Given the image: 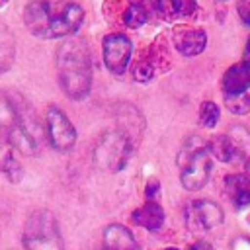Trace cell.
Here are the masks:
<instances>
[{
  "label": "cell",
  "mask_w": 250,
  "mask_h": 250,
  "mask_svg": "<svg viewBox=\"0 0 250 250\" xmlns=\"http://www.w3.org/2000/svg\"><path fill=\"white\" fill-rule=\"evenodd\" d=\"M23 21L31 35L57 39L78 31L84 21V10L70 0H31L23 8Z\"/></svg>",
  "instance_id": "1"
},
{
  "label": "cell",
  "mask_w": 250,
  "mask_h": 250,
  "mask_svg": "<svg viewBox=\"0 0 250 250\" xmlns=\"http://www.w3.org/2000/svg\"><path fill=\"white\" fill-rule=\"evenodd\" d=\"M57 76L70 100H82L92 88V57L84 39L72 37L57 49Z\"/></svg>",
  "instance_id": "2"
},
{
  "label": "cell",
  "mask_w": 250,
  "mask_h": 250,
  "mask_svg": "<svg viewBox=\"0 0 250 250\" xmlns=\"http://www.w3.org/2000/svg\"><path fill=\"white\" fill-rule=\"evenodd\" d=\"M178 166H180V180L186 189H201L211 174V156L209 148L199 137H189L180 154H178Z\"/></svg>",
  "instance_id": "3"
},
{
  "label": "cell",
  "mask_w": 250,
  "mask_h": 250,
  "mask_svg": "<svg viewBox=\"0 0 250 250\" xmlns=\"http://www.w3.org/2000/svg\"><path fill=\"white\" fill-rule=\"evenodd\" d=\"M25 250H64L57 219L51 211L39 209L29 215L23 229Z\"/></svg>",
  "instance_id": "4"
},
{
  "label": "cell",
  "mask_w": 250,
  "mask_h": 250,
  "mask_svg": "<svg viewBox=\"0 0 250 250\" xmlns=\"http://www.w3.org/2000/svg\"><path fill=\"white\" fill-rule=\"evenodd\" d=\"M131 152L133 141L125 133H121L119 129L107 131L98 139L94 146V162L105 172H119L127 166Z\"/></svg>",
  "instance_id": "5"
},
{
  "label": "cell",
  "mask_w": 250,
  "mask_h": 250,
  "mask_svg": "<svg viewBox=\"0 0 250 250\" xmlns=\"http://www.w3.org/2000/svg\"><path fill=\"white\" fill-rule=\"evenodd\" d=\"M0 127L6 133L10 145L18 148L21 154H35L37 152V139L25 129L14 100L8 94H0Z\"/></svg>",
  "instance_id": "6"
},
{
  "label": "cell",
  "mask_w": 250,
  "mask_h": 250,
  "mask_svg": "<svg viewBox=\"0 0 250 250\" xmlns=\"http://www.w3.org/2000/svg\"><path fill=\"white\" fill-rule=\"evenodd\" d=\"M45 135L53 148L57 150H68L76 143V129L70 123V119L59 109L49 107L45 113Z\"/></svg>",
  "instance_id": "7"
},
{
  "label": "cell",
  "mask_w": 250,
  "mask_h": 250,
  "mask_svg": "<svg viewBox=\"0 0 250 250\" xmlns=\"http://www.w3.org/2000/svg\"><path fill=\"white\" fill-rule=\"evenodd\" d=\"M102 51H104V62L105 68L111 74H123L131 62L133 55V43L127 35L123 33H109L102 41Z\"/></svg>",
  "instance_id": "8"
},
{
  "label": "cell",
  "mask_w": 250,
  "mask_h": 250,
  "mask_svg": "<svg viewBox=\"0 0 250 250\" xmlns=\"http://www.w3.org/2000/svg\"><path fill=\"white\" fill-rule=\"evenodd\" d=\"M186 223L191 230H211L223 223V209L209 199L191 201L186 209Z\"/></svg>",
  "instance_id": "9"
},
{
  "label": "cell",
  "mask_w": 250,
  "mask_h": 250,
  "mask_svg": "<svg viewBox=\"0 0 250 250\" xmlns=\"http://www.w3.org/2000/svg\"><path fill=\"white\" fill-rule=\"evenodd\" d=\"M174 45L176 49L186 55V57H193L199 55L205 45H207V35L203 29H195V27H178L174 31Z\"/></svg>",
  "instance_id": "10"
},
{
  "label": "cell",
  "mask_w": 250,
  "mask_h": 250,
  "mask_svg": "<svg viewBox=\"0 0 250 250\" xmlns=\"http://www.w3.org/2000/svg\"><path fill=\"white\" fill-rule=\"evenodd\" d=\"M102 246L104 250H137V240L127 227L113 223L104 229Z\"/></svg>",
  "instance_id": "11"
},
{
  "label": "cell",
  "mask_w": 250,
  "mask_h": 250,
  "mask_svg": "<svg viewBox=\"0 0 250 250\" xmlns=\"http://www.w3.org/2000/svg\"><path fill=\"white\" fill-rule=\"evenodd\" d=\"M250 88V66L244 62L232 64L225 76H223V90L225 96H238V94H246V90Z\"/></svg>",
  "instance_id": "12"
},
{
  "label": "cell",
  "mask_w": 250,
  "mask_h": 250,
  "mask_svg": "<svg viewBox=\"0 0 250 250\" xmlns=\"http://www.w3.org/2000/svg\"><path fill=\"white\" fill-rule=\"evenodd\" d=\"M225 193L236 209L250 205V178L246 174H230L225 178Z\"/></svg>",
  "instance_id": "13"
},
{
  "label": "cell",
  "mask_w": 250,
  "mask_h": 250,
  "mask_svg": "<svg viewBox=\"0 0 250 250\" xmlns=\"http://www.w3.org/2000/svg\"><path fill=\"white\" fill-rule=\"evenodd\" d=\"M131 219L135 225H139L146 230H158L164 223V209L156 201H146L145 205H141L139 209L133 211Z\"/></svg>",
  "instance_id": "14"
},
{
  "label": "cell",
  "mask_w": 250,
  "mask_h": 250,
  "mask_svg": "<svg viewBox=\"0 0 250 250\" xmlns=\"http://www.w3.org/2000/svg\"><path fill=\"white\" fill-rule=\"evenodd\" d=\"M117 129L121 131V133H125L131 141H133V145L139 141V137H141V129H143V119H141V115L137 113V109L133 107V105H129V104H125L119 111H117Z\"/></svg>",
  "instance_id": "15"
},
{
  "label": "cell",
  "mask_w": 250,
  "mask_h": 250,
  "mask_svg": "<svg viewBox=\"0 0 250 250\" xmlns=\"http://www.w3.org/2000/svg\"><path fill=\"white\" fill-rule=\"evenodd\" d=\"M0 172H4L10 182H20L23 174L21 164L14 154V146L10 145V141H2V139H0Z\"/></svg>",
  "instance_id": "16"
},
{
  "label": "cell",
  "mask_w": 250,
  "mask_h": 250,
  "mask_svg": "<svg viewBox=\"0 0 250 250\" xmlns=\"http://www.w3.org/2000/svg\"><path fill=\"white\" fill-rule=\"evenodd\" d=\"M16 59V41L10 29L0 21V74L10 70Z\"/></svg>",
  "instance_id": "17"
},
{
  "label": "cell",
  "mask_w": 250,
  "mask_h": 250,
  "mask_svg": "<svg viewBox=\"0 0 250 250\" xmlns=\"http://www.w3.org/2000/svg\"><path fill=\"white\" fill-rule=\"evenodd\" d=\"M209 152H213L219 160L223 162H232L236 156H238V148L236 145L230 141V137L227 135H217L211 139L209 143Z\"/></svg>",
  "instance_id": "18"
},
{
  "label": "cell",
  "mask_w": 250,
  "mask_h": 250,
  "mask_svg": "<svg viewBox=\"0 0 250 250\" xmlns=\"http://www.w3.org/2000/svg\"><path fill=\"white\" fill-rule=\"evenodd\" d=\"M146 20H148V12L141 2L129 4V8L123 12V23L127 27H133V29L141 27L143 23H146Z\"/></svg>",
  "instance_id": "19"
},
{
  "label": "cell",
  "mask_w": 250,
  "mask_h": 250,
  "mask_svg": "<svg viewBox=\"0 0 250 250\" xmlns=\"http://www.w3.org/2000/svg\"><path fill=\"white\" fill-rule=\"evenodd\" d=\"M219 107L213 102H203L199 105V123L203 127H215L219 121Z\"/></svg>",
  "instance_id": "20"
},
{
  "label": "cell",
  "mask_w": 250,
  "mask_h": 250,
  "mask_svg": "<svg viewBox=\"0 0 250 250\" xmlns=\"http://www.w3.org/2000/svg\"><path fill=\"white\" fill-rule=\"evenodd\" d=\"M225 104H227V109L230 113H236V115H242L250 109V96L248 94H238V96H225Z\"/></svg>",
  "instance_id": "21"
},
{
  "label": "cell",
  "mask_w": 250,
  "mask_h": 250,
  "mask_svg": "<svg viewBox=\"0 0 250 250\" xmlns=\"http://www.w3.org/2000/svg\"><path fill=\"white\" fill-rule=\"evenodd\" d=\"M170 10L174 16H191L195 12V0H170Z\"/></svg>",
  "instance_id": "22"
},
{
  "label": "cell",
  "mask_w": 250,
  "mask_h": 250,
  "mask_svg": "<svg viewBox=\"0 0 250 250\" xmlns=\"http://www.w3.org/2000/svg\"><path fill=\"white\" fill-rule=\"evenodd\" d=\"M152 64L148 61H139L135 66H133V74H135V80L139 82H148L152 78Z\"/></svg>",
  "instance_id": "23"
},
{
  "label": "cell",
  "mask_w": 250,
  "mask_h": 250,
  "mask_svg": "<svg viewBox=\"0 0 250 250\" xmlns=\"http://www.w3.org/2000/svg\"><path fill=\"white\" fill-rule=\"evenodd\" d=\"M238 14H240V20L250 25V0H240L238 2Z\"/></svg>",
  "instance_id": "24"
},
{
  "label": "cell",
  "mask_w": 250,
  "mask_h": 250,
  "mask_svg": "<svg viewBox=\"0 0 250 250\" xmlns=\"http://www.w3.org/2000/svg\"><path fill=\"white\" fill-rule=\"evenodd\" d=\"M230 250H250V238H246V236H236V238H232Z\"/></svg>",
  "instance_id": "25"
},
{
  "label": "cell",
  "mask_w": 250,
  "mask_h": 250,
  "mask_svg": "<svg viewBox=\"0 0 250 250\" xmlns=\"http://www.w3.org/2000/svg\"><path fill=\"white\" fill-rule=\"evenodd\" d=\"M158 193V180H150L146 184V189H145V195L148 197V201H152V197Z\"/></svg>",
  "instance_id": "26"
},
{
  "label": "cell",
  "mask_w": 250,
  "mask_h": 250,
  "mask_svg": "<svg viewBox=\"0 0 250 250\" xmlns=\"http://www.w3.org/2000/svg\"><path fill=\"white\" fill-rule=\"evenodd\" d=\"M189 250H213V246L209 242H205V240H197L195 244L189 246Z\"/></svg>",
  "instance_id": "27"
},
{
  "label": "cell",
  "mask_w": 250,
  "mask_h": 250,
  "mask_svg": "<svg viewBox=\"0 0 250 250\" xmlns=\"http://www.w3.org/2000/svg\"><path fill=\"white\" fill-rule=\"evenodd\" d=\"M242 62L250 66V39H248V43H246V47H244V55H242Z\"/></svg>",
  "instance_id": "28"
},
{
  "label": "cell",
  "mask_w": 250,
  "mask_h": 250,
  "mask_svg": "<svg viewBox=\"0 0 250 250\" xmlns=\"http://www.w3.org/2000/svg\"><path fill=\"white\" fill-rule=\"evenodd\" d=\"M150 2V6L156 10V12H162L164 10V0H148Z\"/></svg>",
  "instance_id": "29"
},
{
  "label": "cell",
  "mask_w": 250,
  "mask_h": 250,
  "mask_svg": "<svg viewBox=\"0 0 250 250\" xmlns=\"http://www.w3.org/2000/svg\"><path fill=\"white\" fill-rule=\"evenodd\" d=\"M166 250H178V248H166Z\"/></svg>",
  "instance_id": "30"
},
{
  "label": "cell",
  "mask_w": 250,
  "mask_h": 250,
  "mask_svg": "<svg viewBox=\"0 0 250 250\" xmlns=\"http://www.w3.org/2000/svg\"><path fill=\"white\" fill-rule=\"evenodd\" d=\"M246 168H248V172H250V162H248V166H246Z\"/></svg>",
  "instance_id": "31"
}]
</instances>
